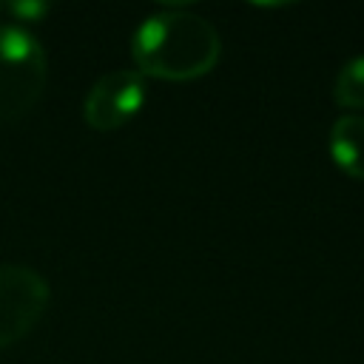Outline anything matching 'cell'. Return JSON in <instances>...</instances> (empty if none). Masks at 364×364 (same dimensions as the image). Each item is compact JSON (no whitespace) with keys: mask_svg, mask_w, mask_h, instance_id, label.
Listing matches in <instances>:
<instances>
[{"mask_svg":"<svg viewBox=\"0 0 364 364\" xmlns=\"http://www.w3.org/2000/svg\"><path fill=\"white\" fill-rule=\"evenodd\" d=\"M48 60L40 40L17 26H0V122L23 119L43 97Z\"/></svg>","mask_w":364,"mask_h":364,"instance_id":"2","label":"cell"},{"mask_svg":"<svg viewBox=\"0 0 364 364\" xmlns=\"http://www.w3.org/2000/svg\"><path fill=\"white\" fill-rule=\"evenodd\" d=\"M327 151L347 176L364 182V114H341L333 119Z\"/></svg>","mask_w":364,"mask_h":364,"instance_id":"5","label":"cell"},{"mask_svg":"<svg viewBox=\"0 0 364 364\" xmlns=\"http://www.w3.org/2000/svg\"><path fill=\"white\" fill-rule=\"evenodd\" d=\"M131 57L142 77L188 82L216 68L222 57V34L196 11L165 9L148 14L136 26L131 37Z\"/></svg>","mask_w":364,"mask_h":364,"instance_id":"1","label":"cell"},{"mask_svg":"<svg viewBox=\"0 0 364 364\" xmlns=\"http://www.w3.org/2000/svg\"><path fill=\"white\" fill-rule=\"evenodd\" d=\"M9 14L17 20V23H34L40 17L48 14V6L40 3V0H28V3H9Z\"/></svg>","mask_w":364,"mask_h":364,"instance_id":"7","label":"cell"},{"mask_svg":"<svg viewBox=\"0 0 364 364\" xmlns=\"http://www.w3.org/2000/svg\"><path fill=\"white\" fill-rule=\"evenodd\" d=\"M333 102L347 111L364 108V54L347 60L333 80Z\"/></svg>","mask_w":364,"mask_h":364,"instance_id":"6","label":"cell"},{"mask_svg":"<svg viewBox=\"0 0 364 364\" xmlns=\"http://www.w3.org/2000/svg\"><path fill=\"white\" fill-rule=\"evenodd\" d=\"M148 100L145 77L136 68H117L102 74L82 100V119L94 131H117L131 122Z\"/></svg>","mask_w":364,"mask_h":364,"instance_id":"4","label":"cell"},{"mask_svg":"<svg viewBox=\"0 0 364 364\" xmlns=\"http://www.w3.org/2000/svg\"><path fill=\"white\" fill-rule=\"evenodd\" d=\"M51 301L48 282L28 264H0V350L26 338Z\"/></svg>","mask_w":364,"mask_h":364,"instance_id":"3","label":"cell"}]
</instances>
